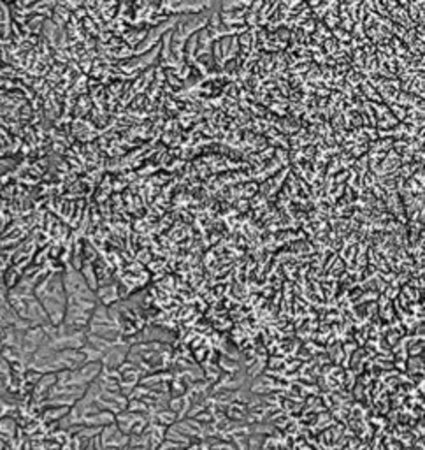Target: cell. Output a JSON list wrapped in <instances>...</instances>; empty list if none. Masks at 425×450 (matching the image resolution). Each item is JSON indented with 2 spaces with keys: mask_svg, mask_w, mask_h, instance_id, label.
Listing matches in <instances>:
<instances>
[{
  "mask_svg": "<svg viewBox=\"0 0 425 450\" xmlns=\"http://www.w3.org/2000/svg\"><path fill=\"white\" fill-rule=\"evenodd\" d=\"M99 299L102 301V304H104V306L112 304V302H115V301H118V290H116V285L104 287V289H100V292H99Z\"/></svg>",
  "mask_w": 425,
  "mask_h": 450,
  "instance_id": "cell-1",
  "label": "cell"
}]
</instances>
